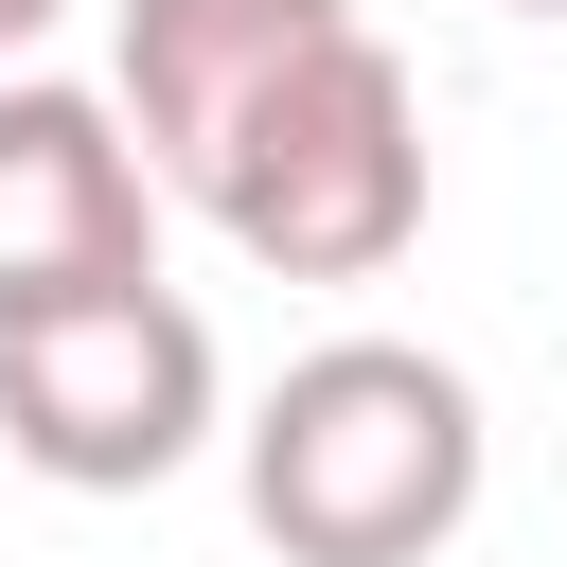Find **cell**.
I'll return each mask as SVG.
<instances>
[{
  "label": "cell",
  "instance_id": "obj_1",
  "mask_svg": "<svg viewBox=\"0 0 567 567\" xmlns=\"http://www.w3.org/2000/svg\"><path fill=\"white\" fill-rule=\"evenodd\" d=\"M230 478H248V532L284 567H443L461 514H478V478H496V425H478L461 354H425V337H319L230 425Z\"/></svg>",
  "mask_w": 567,
  "mask_h": 567
},
{
  "label": "cell",
  "instance_id": "obj_2",
  "mask_svg": "<svg viewBox=\"0 0 567 567\" xmlns=\"http://www.w3.org/2000/svg\"><path fill=\"white\" fill-rule=\"evenodd\" d=\"M195 213L266 266V284H390L425 230V89L372 18H337L195 177Z\"/></svg>",
  "mask_w": 567,
  "mask_h": 567
},
{
  "label": "cell",
  "instance_id": "obj_3",
  "mask_svg": "<svg viewBox=\"0 0 567 567\" xmlns=\"http://www.w3.org/2000/svg\"><path fill=\"white\" fill-rule=\"evenodd\" d=\"M213 425H230V372L177 284H89V301L0 319V443L53 496H159Z\"/></svg>",
  "mask_w": 567,
  "mask_h": 567
},
{
  "label": "cell",
  "instance_id": "obj_4",
  "mask_svg": "<svg viewBox=\"0 0 567 567\" xmlns=\"http://www.w3.org/2000/svg\"><path fill=\"white\" fill-rule=\"evenodd\" d=\"M159 159L124 124V89L71 71H0V319L89 301V284H159Z\"/></svg>",
  "mask_w": 567,
  "mask_h": 567
},
{
  "label": "cell",
  "instance_id": "obj_5",
  "mask_svg": "<svg viewBox=\"0 0 567 567\" xmlns=\"http://www.w3.org/2000/svg\"><path fill=\"white\" fill-rule=\"evenodd\" d=\"M354 0H106V89H124V124H142V159L195 195L213 177V142L337 35Z\"/></svg>",
  "mask_w": 567,
  "mask_h": 567
},
{
  "label": "cell",
  "instance_id": "obj_6",
  "mask_svg": "<svg viewBox=\"0 0 567 567\" xmlns=\"http://www.w3.org/2000/svg\"><path fill=\"white\" fill-rule=\"evenodd\" d=\"M53 18H71V0H0V71H18V53L53 35Z\"/></svg>",
  "mask_w": 567,
  "mask_h": 567
},
{
  "label": "cell",
  "instance_id": "obj_7",
  "mask_svg": "<svg viewBox=\"0 0 567 567\" xmlns=\"http://www.w3.org/2000/svg\"><path fill=\"white\" fill-rule=\"evenodd\" d=\"M514 18H567V0H514Z\"/></svg>",
  "mask_w": 567,
  "mask_h": 567
}]
</instances>
